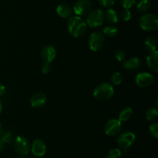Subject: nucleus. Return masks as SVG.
<instances>
[{
  "instance_id": "nucleus-1",
  "label": "nucleus",
  "mask_w": 158,
  "mask_h": 158,
  "mask_svg": "<svg viewBox=\"0 0 158 158\" xmlns=\"http://www.w3.org/2000/svg\"><path fill=\"white\" fill-rule=\"evenodd\" d=\"M86 22L80 16L75 15L70 16L68 20V31L71 35L74 37H79L83 35L86 29Z\"/></svg>"
},
{
  "instance_id": "nucleus-2",
  "label": "nucleus",
  "mask_w": 158,
  "mask_h": 158,
  "mask_svg": "<svg viewBox=\"0 0 158 158\" xmlns=\"http://www.w3.org/2000/svg\"><path fill=\"white\" fill-rule=\"evenodd\" d=\"M114 94V89L111 84L103 83L99 84L94 90V97L100 101L110 100Z\"/></svg>"
},
{
  "instance_id": "nucleus-3",
  "label": "nucleus",
  "mask_w": 158,
  "mask_h": 158,
  "mask_svg": "<svg viewBox=\"0 0 158 158\" xmlns=\"http://www.w3.org/2000/svg\"><path fill=\"white\" fill-rule=\"evenodd\" d=\"M140 26L143 30L147 32L155 31L158 28V17L152 13L144 14L139 19Z\"/></svg>"
},
{
  "instance_id": "nucleus-4",
  "label": "nucleus",
  "mask_w": 158,
  "mask_h": 158,
  "mask_svg": "<svg viewBox=\"0 0 158 158\" xmlns=\"http://www.w3.org/2000/svg\"><path fill=\"white\" fill-rule=\"evenodd\" d=\"M104 19V12L101 9H94L88 13L86 23L90 28H97L103 24Z\"/></svg>"
},
{
  "instance_id": "nucleus-5",
  "label": "nucleus",
  "mask_w": 158,
  "mask_h": 158,
  "mask_svg": "<svg viewBox=\"0 0 158 158\" xmlns=\"http://www.w3.org/2000/svg\"><path fill=\"white\" fill-rule=\"evenodd\" d=\"M14 148L18 154L21 156H26L31 150L29 141L23 136H18L14 141Z\"/></svg>"
},
{
  "instance_id": "nucleus-6",
  "label": "nucleus",
  "mask_w": 158,
  "mask_h": 158,
  "mask_svg": "<svg viewBox=\"0 0 158 158\" xmlns=\"http://www.w3.org/2000/svg\"><path fill=\"white\" fill-rule=\"evenodd\" d=\"M105 43V36L99 32H93L89 38V46L93 52H98L103 47Z\"/></svg>"
},
{
  "instance_id": "nucleus-7",
  "label": "nucleus",
  "mask_w": 158,
  "mask_h": 158,
  "mask_svg": "<svg viewBox=\"0 0 158 158\" xmlns=\"http://www.w3.org/2000/svg\"><path fill=\"white\" fill-rule=\"evenodd\" d=\"M92 8V3L90 0H77L74 4L73 11L78 16L86 15L90 12Z\"/></svg>"
},
{
  "instance_id": "nucleus-8",
  "label": "nucleus",
  "mask_w": 158,
  "mask_h": 158,
  "mask_svg": "<svg viewBox=\"0 0 158 158\" xmlns=\"http://www.w3.org/2000/svg\"><path fill=\"white\" fill-rule=\"evenodd\" d=\"M122 123L118 119H111L104 127L105 134L110 137L116 136L121 131Z\"/></svg>"
},
{
  "instance_id": "nucleus-9",
  "label": "nucleus",
  "mask_w": 158,
  "mask_h": 158,
  "mask_svg": "<svg viewBox=\"0 0 158 158\" xmlns=\"http://www.w3.org/2000/svg\"><path fill=\"white\" fill-rule=\"evenodd\" d=\"M135 134L131 131H125L123 132L117 139V143L119 147L123 149L129 148L135 141Z\"/></svg>"
},
{
  "instance_id": "nucleus-10",
  "label": "nucleus",
  "mask_w": 158,
  "mask_h": 158,
  "mask_svg": "<svg viewBox=\"0 0 158 158\" xmlns=\"http://www.w3.org/2000/svg\"><path fill=\"white\" fill-rule=\"evenodd\" d=\"M31 151L35 157H43L45 155L46 151V143L43 140H40V139H36L32 142Z\"/></svg>"
},
{
  "instance_id": "nucleus-11",
  "label": "nucleus",
  "mask_w": 158,
  "mask_h": 158,
  "mask_svg": "<svg viewBox=\"0 0 158 158\" xmlns=\"http://www.w3.org/2000/svg\"><path fill=\"white\" fill-rule=\"evenodd\" d=\"M154 82V76L148 73H141L136 77V83L140 87H146Z\"/></svg>"
},
{
  "instance_id": "nucleus-12",
  "label": "nucleus",
  "mask_w": 158,
  "mask_h": 158,
  "mask_svg": "<svg viewBox=\"0 0 158 158\" xmlns=\"http://www.w3.org/2000/svg\"><path fill=\"white\" fill-rule=\"evenodd\" d=\"M41 56L45 62L51 63L56 56V51L52 46H45L41 50Z\"/></svg>"
},
{
  "instance_id": "nucleus-13",
  "label": "nucleus",
  "mask_w": 158,
  "mask_h": 158,
  "mask_svg": "<svg viewBox=\"0 0 158 158\" xmlns=\"http://www.w3.org/2000/svg\"><path fill=\"white\" fill-rule=\"evenodd\" d=\"M47 100L46 94L43 93H35L31 97L30 103L32 107L34 108H40L44 106Z\"/></svg>"
},
{
  "instance_id": "nucleus-14",
  "label": "nucleus",
  "mask_w": 158,
  "mask_h": 158,
  "mask_svg": "<svg viewBox=\"0 0 158 158\" xmlns=\"http://www.w3.org/2000/svg\"><path fill=\"white\" fill-rule=\"evenodd\" d=\"M147 63L150 69L157 73L158 72V52L157 50L150 52L147 57Z\"/></svg>"
},
{
  "instance_id": "nucleus-15",
  "label": "nucleus",
  "mask_w": 158,
  "mask_h": 158,
  "mask_svg": "<svg viewBox=\"0 0 158 158\" xmlns=\"http://www.w3.org/2000/svg\"><path fill=\"white\" fill-rule=\"evenodd\" d=\"M56 12L62 18H69L72 15L73 9L70 6L66 3H62L57 6Z\"/></svg>"
},
{
  "instance_id": "nucleus-16",
  "label": "nucleus",
  "mask_w": 158,
  "mask_h": 158,
  "mask_svg": "<svg viewBox=\"0 0 158 158\" xmlns=\"http://www.w3.org/2000/svg\"><path fill=\"white\" fill-rule=\"evenodd\" d=\"M140 61L137 57H132L125 60L123 63V66L127 69H136L140 66Z\"/></svg>"
},
{
  "instance_id": "nucleus-17",
  "label": "nucleus",
  "mask_w": 158,
  "mask_h": 158,
  "mask_svg": "<svg viewBox=\"0 0 158 158\" xmlns=\"http://www.w3.org/2000/svg\"><path fill=\"white\" fill-rule=\"evenodd\" d=\"M104 16L106 19V20L110 23H111V24H115L119 20L118 14L117 13V12L115 10H114L112 9H107L106 11V12H105Z\"/></svg>"
},
{
  "instance_id": "nucleus-18",
  "label": "nucleus",
  "mask_w": 158,
  "mask_h": 158,
  "mask_svg": "<svg viewBox=\"0 0 158 158\" xmlns=\"http://www.w3.org/2000/svg\"><path fill=\"white\" fill-rule=\"evenodd\" d=\"M133 114V110L131 107H125L121 112L119 114L118 120H120V122H125L127 121L131 117Z\"/></svg>"
},
{
  "instance_id": "nucleus-19",
  "label": "nucleus",
  "mask_w": 158,
  "mask_h": 158,
  "mask_svg": "<svg viewBox=\"0 0 158 158\" xmlns=\"http://www.w3.org/2000/svg\"><path fill=\"white\" fill-rule=\"evenodd\" d=\"M144 46L148 52H154L157 49V41L153 37H148L144 42Z\"/></svg>"
},
{
  "instance_id": "nucleus-20",
  "label": "nucleus",
  "mask_w": 158,
  "mask_h": 158,
  "mask_svg": "<svg viewBox=\"0 0 158 158\" xmlns=\"http://www.w3.org/2000/svg\"><path fill=\"white\" fill-rule=\"evenodd\" d=\"M0 139L4 141L5 143H10L14 139L13 134L9 130H3L2 132L0 134Z\"/></svg>"
},
{
  "instance_id": "nucleus-21",
  "label": "nucleus",
  "mask_w": 158,
  "mask_h": 158,
  "mask_svg": "<svg viewBox=\"0 0 158 158\" xmlns=\"http://www.w3.org/2000/svg\"><path fill=\"white\" fill-rule=\"evenodd\" d=\"M151 3L150 0H140L137 6V10L140 12H145L151 8Z\"/></svg>"
},
{
  "instance_id": "nucleus-22",
  "label": "nucleus",
  "mask_w": 158,
  "mask_h": 158,
  "mask_svg": "<svg viewBox=\"0 0 158 158\" xmlns=\"http://www.w3.org/2000/svg\"><path fill=\"white\" fill-rule=\"evenodd\" d=\"M103 33L109 37H114L118 34V29L114 26H107L103 29Z\"/></svg>"
},
{
  "instance_id": "nucleus-23",
  "label": "nucleus",
  "mask_w": 158,
  "mask_h": 158,
  "mask_svg": "<svg viewBox=\"0 0 158 158\" xmlns=\"http://www.w3.org/2000/svg\"><path fill=\"white\" fill-rule=\"evenodd\" d=\"M145 115H146V118L148 119V120H155V119L157 117V115H158L157 108L152 107L148 109V110H147L146 114H145Z\"/></svg>"
},
{
  "instance_id": "nucleus-24",
  "label": "nucleus",
  "mask_w": 158,
  "mask_h": 158,
  "mask_svg": "<svg viewBox=\"0 0 158 158\" xmlns=\"http://www.w3.org/2000/svg\"><path fill=\"white\" fill-rule=\"evenodd\" d=\"M121 151L118 148H114L111 149L110 151L108 152L106 158H120L121 157Z\"/></svg>"
},
{
  "instance_id": "nucleus-25",
  "label": "nucleus",
  "mask_w": 158,
  "mask_h": 158,
  "mask_svg": "<svg viewBox=\"0 0 158 158\" xmlns=\"http://www.w3.org/2000/svg\"><path fill=\"white\" fill-rule=\"evenodd\" d=\"M122 80H123V77L118 72L114 73L111 77V81L114 85H120L122 83Z\"/></svg>"
},
{
  "instance_id": "nucleus-26",
  "label": "nucleus",
  "mask_w": 158,
  "mask_h": 158,
  "mask_svg": "<svg viewBox=\"0 0 158 158\" xmlns=\"http://www.w3.org/2000/svg\"><path fill=\"white\" fill-rule=\"evenodd\" d=\"M120 2L123 9H130L135 5L137 0H120Z\"/></svg>"
},
{
  "instance_id": "nucleus-27",
  "label": "nucleus",
  "mask_w": 158,
  "mask_h": 158,
  "mask_svg": "<svg viewBox=\"0 0 158 158\" xmlns=\"http://www.w3.org/2000/svg\"><path fill=\"white\" fill-rule=\"evenodd\" d=\"M149 134L154 138L158 137V124L157 123H153L149 127Z\"/></svg>"
},
{
  "instance_id": "nucleus-28",
  "label": "nucleus",
  "mask_w": 158,
  "mask_h": 158,
  "mask_svg": "<svg viewBox=\"0 0 158 158\" xmlns=\"http://www.w3.org/2000/svg\"><path fill=\"white\" fill-rule=\"evenodd\" d=\"M120 17L123 21H129L131 19V12L129 9H123V10L120 12Z\"/></svg>"
},
{
  "instance_id": "nucleus-29",
  "label": "nucleus",
  "mask_w": 158,
  "mask_h": 158,
  "mask_svg": "<svg viewBox=\"0 0 158 158\" xmlns=\"http://www.w3.org/2000/svg\"><path fill=\"white\" fill-rule=\"evenodd\" d=\"M114 56L117 59V61L121 62L125 60V53L123 50L121 49H117L114 52Z\"/></svg>"
},
{
  "instance_id": "nucleus-30",
  "label": "nucleus",
  "mask_w": 158,
  "mask_h": 158,
  "mask_svg": "<svg viewBox=\"0 0 158 158\" xmlns=\"http://www.w3.org/2000/svg\"><path fill=\"white\" fill-rule=\"evenodd\" d=\"M99 3L104 7H111L114 6L115 0H98Z\"/></svg>"
},
{
  "instance_id": "nucleus-31",
  "label": "nucleus",
  "mask_w": 158,
  "mask_h": 158,
  "mask_svg": "<svg viewBox=\"0 0 158 158\" xmlns=\"http://www.w3.org/2000/svg\"><path fill=\"white\" fill-rule=\"evenodd\" d=\"M41 70L43 72V73L47 74L49 73V72L50 71V63L49 62H45L43 63V66L41 67Z\"/></svg>"
},
{
  "instance_id": "nucleus-32",
  "label": "nucleus",
  "mask_w": 158,
  "mask_h": 158,
  "mask_svg": "<svg viewBox=\"0 0 158 158\" xmlns=\"http://www.w3.org/2000/svg\"><path fill=\"white\" fill-rule=\"evenodd\" d=\"M6 94V87L3 84L0 83V97L3 96Z\"/></svg>"
},
{
  "instance_id": "nucleus-33",
  "label": "nucleus",
  "mask_w": 158,
  "mask_h": 158,
  "mask_svg": "<svg viewBox=\"0 0 158 158\" xmlns=\"http://www.w3.org/2000/svg\"><path fill=\"white\" fill-rule=\"evenodd\" d=\"M5 148V143L4 141H2V140L0 139V151H3Z\"/></svg>"
},
{
  "instance_id": "nucleus-34",
  "label": "nucleus",
  "mask_w": 158,
  "mask_h": 158,
  "mask_svg": "<svg viewBox=\"0 0 158 158\" xmlns=\"http://www.w3.org/2000/svg\"><path fill=\"white\" fill-rule=\"evenodd\" d=\"M3 131V127H2V123L0 122V134H1V133Z\"/></svg>"
},
{
  "instance_id": "nucleus-35",
  "label": "nucleus",
  "mask_w": 158,
  "mask_h": 158,
  "mask_svg": "<svg viewBox=\"0 0 158 158\" xmlns=\"http://www.w3.org/2000/svg\"><path fill=\"white\" fill-rule=\"evenodd\" d=\"M2 105L1 101H0V114H1L2 112Z\"/></svg>"
},
{
  "instance_id": "nucleus-36",
  "label": "nucleus",
  "mask_w": 158,
  "mask_h": 158,
  "mask_svg": "<svg viewBox=\"0 0 158 158\" xmlns=\"http://www.w3.org/2000/svg\"><path fill=\"white\" fill-rule=\"evenodd\" d=\"M20 158H23V157H20Z\"/></svg>"
}]
</instances>
